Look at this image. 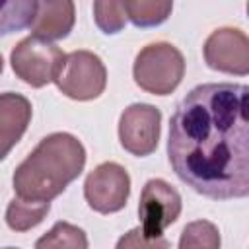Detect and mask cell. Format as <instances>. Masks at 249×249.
Returning a JSON list of instances; mask_svg holds the SVG:
<instances>
[{
	"instance_id": "cell-1",
	"label": "cell",
	"mask_w": 249,
	"mask_h": 249,
	"mask_svg": "<svg viewBox=\"0 0 249 249\" xmlns=\"http://www.w3.org/2000/svg\"><path fill=\"white\" fill-rule=\"evenodd\" d=\"M245 84H202L169 121L167 158L175 175L214 200L249 195V123Z\"/></svg>"
},
{
	"instance_id": "cell-2",
	"label": "cell",
	"mask_w": 249,
	"mask_h": 249,
	"mask_svg": "<svg viewBox=\"0 0 249 249\" xmlns=\"http://www.w3.org/2000/svg\"><path fill=\"white\" fill-rule=\"evenodd\" d=\"M84 165L86 150L76 136L68 132L49 134L16 167V196L51 202L82 173Z\"/></svg>"
},
{
	"instance_id": "cell-3",
	"label": "cell",
	"mask_w": 249,
	"mask_h": 249,
	"mask_svg": "<svg viewBox=\"0 0 249 249\" xmlns=\"http://www.w3.org/2000/svg\"><path fill=\"white\" fill-rule=\"evenodd\" d=\"M132 74L144 91L167 95L183 80L185 58L181 51L169 43H152L136 54Z\"/></svg>"
},
{
	"instance_id": "cell-4",
	"label": "cell",
	"mask_w": 249,
	"mask_h": 249,
	"mask_svg": "<svg viewBox=\"0 0 249 249\" xmlns=\"http://www.w3.org/2000/svg\"><path fill=\"white\" fill-rule=\"evenodd\" d=\"M58 89L76 101H89L103 93L107 70L101 58L89 51H74L64 54V60L53 80Z\"/></svg>"
},
{
	"instance_id": "cell-5",
	"label": "cell",
	"mask_w": 249,
	"mask_h": 249,
	"mask_svg": "<svg viewBox=\"0 0 249 249\" xmlns=\"http://www.w3.org/2000/svg\"><path fill=\"white\" fill-rule=\"evenodd\" d=\"M62 60L64 53L54 43L39 35H29L21 39L10 54L12 70L31 88H43L51 84Z\"/></svg>"
},
{
	"instance_id": "cell-6",
	"label": "cell",
	"mask_w": 249,
	"mask_h": 249,
	"mask_svg": "<svg viewBox=\"0 0 249 249\" xmlns=\"http://www.w3.org/2000/svg\"><path fill=\"white\" fill-rule=\"evenodd\" d=\"M130 195V177L126 169L115 161L97 165L84 183V196L95 212L113 214L124 208Z\"/></svg>"
},
{
	"instance_id": "cell-7",
	"label": "cell",
	"mask_w": 249,
	"mask_h": 249,
	"mask_svg": "<svg viewBox=\"0 0 249 249\" xmlns=\"http://www.w3.org/2000/svg\"><path fill=\"white\" fill-rule=\"evenodd\" d=\"M181 214V196L179 193L163 179H150L142 193L138 204L140 230L152 239H160L163 230L171 226Z\"/></svg>"
},
{
	"instance_id": "cell-8",
	"label": "cell",
	"mask_w": 249,
	"mask_h": 249,
	"mask_svg": "<svg viewBox=\"0 0 249 249\" xmlns=\"http://www.w3.org/2000/svg\"><path fill=\"white\" fill-rule=\"evenodd\" d=\"M161 113L148 103H134L126 107L119 121L121 146L138 158L150 156L158 148Z\"/></svg>"
},
{
	"instance_id": "cell-9",
	"label": "cell",
	"mask_w": 249,
	"mask_h": 249,
	"mask_svg": "<svg viewBox=\"0 0 249 249\" xmlns=\"http://www.w3.org/2000/svg\"><path fill=\"white\" fill-rule=\"evenodd\" d=\"M204 60L212 70L245 76L249 72V39L241 29L222 27L204 43Z\"/></svg>"
},
{
	"instance_id": "cell-10",
	"label": "cell",
	"mask_w": 249,
	"mask_h": 249,
	"mask_svg": "<svg viewBox=\"0 0 249 249\" xmlns=\"http://www.w3.org/2000/svg\"><path fill=\"white\" fill-rule=\"evenodd\" d=\"M31 121V103L27 97L6 91L0 93V160L21 140Z\"/></svg>"
},
{
	"instance_id": "cell-11",
	"label": "cell",
	"mask_w": 249,
	"mask_h": 249,
	"mask_svg": "<svg viewBox=\"0 0 249 249\" xmlns=\"http://www.w3.org/2000/svg\"><path fill=\"white\" fill-rule=\"evenodd\" d=\"M76 21L74 0H37L35 16L31 21L33 35L49 41L64 39Z\"/></svg>"
},
{
	"instance_id": "cell-12",
	"label": "cell",
	"mask_w": 249,
	"mask_h": 249,
	"mask_svg": "<svg viewBox=\"0 0 249 249\" xmlns=\"http://www.w3.org/2000/svg\"><path fill=\"white\" fill-rule=\"evenodd\" d=\"M49 208H51L49 200H29L16 196L8 204L6 224L14 231H27L43 222V218L49 214Z\"/></svg>"
},
{
	"instance_id": "cell-13",
	"label": "cell",
	"mask_w": 249,
	"mask_h": 249,
	"mask_svg": "<svg viewBox=\"0 0 249 249\" xmlns=\"http://www.w3.org/2000/svg\"><path fill=\"white\" fill-rule=\"evenodd\" d=\"M173 10V0H128L126 16L136 27L161 25Z\"/></svg>"
},
{
	"instance_id": "cell-14",
	"label": "cell",
	"mask_w": 249,
	"mask_h": 249,
	"mask_svg": "<svg viewBox=\"0 0 249 249\" xmlns=\"http://www.w3.org/2000/svg\"><path fill=\"white\" fill-rule=\"evenodd\" d=\"M37 0H0V37L31 25Z\"/></svg>"
},
{
	"instance_id": "cell-15",
	"label": "cell",
	"mask_w": 249,
	"mask_h": 249,
	"mask_svg": "<svg viewBox=\"0 0 249 249\" xmlns=\"http://www.w3.org/2000/svg\"><path fill=\"white\" fill-rule=\"evenodd\" d=\"M128 0H93V19L95 25L107 33L115 35L123 31L128 16H126Z\"/></svg>"
},
{
	"instance_id": "cell-16",
	"label": "cell",
	"mask_w": 249,
	"mask_h": 249,
	"mask_svg": "<svg viewBox=\"0 0 249 249\" xmlns=\"http://www.w3.org/2000/svg\"><path fill=\"white\" fill-rule=\"evenodd\" d=\"M35 247L43 249V247H88V239L84 230L68 224V222H56L53 226V230L49 233H45Z\"/></svg>"
},
{
	"instance_id": "cell-17",
	"label": "cell",
	"mask_w": 249,
	"mask_h": 249,
	"mask_svg": "<svg viewBox=\"0 0 249 249\" xmlns=\"http://www.w3.org/2000/svg\"><path fill=\"white\" fill-rule=\"evenodd\" d=\"M179 247L187 249V247H208V249H216L220 247V233L218 228L206 220H196L191 222L185 230L183 235L179 239Z\"/></svg>"
},
{
	"instance_id": "cell-18",
	"label": "cell",
	"mask_w": 249,
	"mask_h": 249,
	"mask_svg": "<svg viewBox=\"0 0 249 249\" xmlns=\"http://www.w3.org/2000/svg\"><path fill=\"white\" fill-rule=\"evenodd\" d=\"M117 247L119 249H123V247H167V241L163 237L152 239V237L144 235L140 228H134L117 243Z\"/></svg>"
},
{
	"instance_id": "cell-19",
	"label": "cell",
	"mask_w": 249,
	"mask_h": 249,
	"mask_svg": "<svg viewBox=\"0 0 249 249\" xmlns=\"http://www.w3.org/2000/svg\"><path fill=\"white\" fill-rule=\"evenodd\" d=\"M2 68H4V62H2V54H0V72H2Z\"/></svg>"
}]
</instances>
